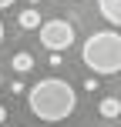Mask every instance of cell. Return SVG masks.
Masks as SVG:
<instances>
[{
    "label": "cell",
    "instance_id": "obj_10",
    "mask_svg": "<svg viewBox=\"0 0 121 127\" xmlns=\"http://www.w3.org/2000/svg\"><path fill=\"white\" fill-rule=\"evenodd\" d=\"M3 121H7V110H3V107H0V124H3Z\"/></svg>",
    "mask_w": 121,
    "mask_h": 127
},
{
    "label": "cell",
    "instance_id": "obj_6",
    "mask_svg": "<svg viewBox=\"0 0 121 127\" xmlns=\"http://www.w3.org/2000/svg\"><path fill=\"white\" fill-rule=\"evenodd\" d=\"M98 110H101V117H108V121H111V117L121 114V100H118V97H104V100L98 104Z\"/></svg>",
    "mask_w": 121,
    "mask_h": 127
},
{
    "label": "cell",
    "instance_id": "obj_5",
    "mask_svg": "<svg viewBox=\"0 0 121 127\" xmlns=\"http://www.w3.org/2000/svg\"><path fill=\"white\" fill-rule=\"evenodd\" d=\"M17 20H20V27H24V30H40V13H37V7H27Z\"/></svg>",
    "mask_w": 121,
    "mask_h": 127
},
{
    "label": "cell",
    "instance_id": "obj_7",
    "mask_svg": "<svg viewBox=\"0 0 121 127\" xmlns=\"http://www.w3.org/2000/svg\"><path fill=\"white\" fill-rule=\"evenodd\" d=\"M13 70H17V74H27V70H30L34 67V57H30V54H13Z\"/></svg>",
    "mask_w": 121,
    "mask_h": 127
},
{
    "label": "cell",
    "instance_id": "obj_11",
    "mask_svg": "<svg viewBox=\"0 0 121 127\" xmlns=\"http://www.w3.org/2000/svg\"><path fill=\"white\" fill-rule=\"evenodd\" d=\"M0 44H3V20H0Z\"/></svg>",
    "mask_w": 121,
    "mask_h": 127
},
{
    "label": "cell",
    "instance_id": "obj_1",
    "mask_svg": "<svg viewBox=\"0 0 121 127\" xmlns=\"http://www.w3.org/2000/svg\"><path fill=\"white\" fill-rule=\"evenodd\" d=\"M27 104H30L34 117H40V121H47V124H57V121L74 114L77 94H74V87H71L67 80L47 77V80L34 84V87L27 90Z\"/></svg>",
    "mask_w": 121,
    "mask_h": 127
},
{
    "label": "cell",
    "instance_id": "obj_9",
    "mask_svg": "<svg viewBox=\"0 0 121 127\" xmlns=\"http://www.w3.org/2000/svg\"><path fill=\"white\" fill-rule=\"evenodd\" d=\"M7 7H13V0H0V10H7Z\"/></svg>",
    "mask_w": 121,
    "mask_h": 127
},
{
    "label": "cell",
    "instance_id": "obj_13",
    "mask_svg": "<svg viewBox=\"0 0 121 127\" xmlns=\"http://www.w3.org/2000/svg\"><path fill=\"white\" fill-rule=\"evenodd\" d=\"M0 87H3V77H0Z\"/></svg>",
    "mask_w": 121,
    "mask_h": 127
},
{
    "label": "cell",
    "instance_id": "obj_4",
    "mask_svg": "<svg viewBox=\"0 0 121 127\" xmlns=\"http://www.w3.org/2000/svg\"><path fill=\"white\" fill-rule=\"evenodd\" d=\"M98 10L111 27H121V0H98Z\"/></svg>",
    "mask_w": 121,
    "mask_h": 127
},
{
    "label": "cell",
    "instance_id": "obj_2",
    "mask_svg": "<svg viewBox=\"0 0 121 127\" xmlns=\"http://www.w3.org/2000/svg\"><path fill=\"white\" fill-rule=\"evenodd\" d=\"M81 60L94 74H118L121 70V33L118 30H98L84 40Z\"/></svg>",
    "mask_w": 121,
    "mask_h": 127
},
{
    "label": "cell",
    "instance_id": "obj_12",
    "mask_svg": "<svg viewBox=\"0 0 121 127\" xmlns=\"http://www.w3.org/2000/svg\"><path fill=\"white\" fill-rule=\"evenodd\" d=\"M37 3H40V0H30V7H37Z\"/></svg>",
    "mask_w": 121,
    "mask_h": 127
},
{
    "label": "cell",
    "instance_id": "obj_3",
    "mask_svg": "<svg viewBox=\"0 0 121 127\" xmlns=\"http://www.w3.org/2000/svg\"><path fill=\"white\" fill-rule=\"evenodd\" d=\"M40 44H44L47 50L64 54L74 44V27H71L67 20H47V24H40Z\"/></svg>",
    "mask_w": 121,
    "mask_h": 127
},
{
    "label": "cell",
    "instance_id": "obj_8",
    "mask_svg": "<svg viewBox=\"0 0 121 127\" xmlns=\"http://www.w3.org/2000/svg\"><path fill=\"white\" fill-rule=\"evenodd\" d=\"M84 90H98V77H88L84 80Z\"/></svg>",
    "mask_w": 121,
    "mask_h": 127
}]
</instances>
